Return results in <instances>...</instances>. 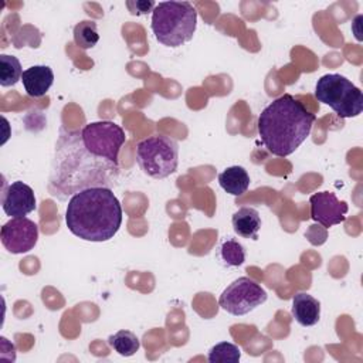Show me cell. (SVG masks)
Instances as JSON below:
<instances>
[{
  "instance_id": "6da1fadb",
  "label": "cell",
  "mask_w": 363,
  "mask_h": 363,
  "mask_svg": "<svg viewBox=\"0 0 363 363\" xmlns=\"http://www.w3.org/2000/svg\"><path fill=\"white\" fill-rule=\"evenodd\" d=\"M119 176V164L92 155L84 145L81 130L60 129L48 177L50 193L65 200L91 189L112 187Z\"/></svg>"
},
{
  "instance_id": "7a4b0ae2",
  "label": "cell",
  "mask_w": 363,
  "mask_h": 363,
  "mask_svg": "<svg viewBox=\"0 0 363 363\" xmlns=\"http://www.w3.org/2000/svg\"><path fill=\"white\" fill-rule=\"evenodd\" d=\"M65 223L81 240L108 241L122 224V206L109 187L85 189L69 199Z\"/></svg>"
},
{
  "instance_id": "3957f363",
  "label": "cell",
  "mask_w": 363,
  "mask_h": 363,
  "mask_svg": "<svg viewBox=\"0 0 363 363\" xmlns=\"http://www.w3.org/2000/svg\"><path fill=\"white\" fill-rule=\"evenodd\" d=\"M316 116L289 94L274 99L258 116V135L275 156H289L309 136Z\"/></svg>"
},
{
  "instance_id": "277c9868",
  "label": "cell",
  "mask_w": 363,
  "mask_h": 363,
  "mask_svg": "<svg viewBox=\"0 0 363 363\" xmlns=\"http://www.w3.org/2000/svg\"><path fill=\"white\" fill-rule=\"evenodd\" d=\"M150 27L160 44L177 48L193 38L197 11L189 1H162L152 11Z\"/></svg>"
},
{
  "instance_id": "5b68a950",
  "label": "cell",
  "mask_w": 363,
  "mask_h": 363,
  "mask_svg": "<svg viewBox=\"0 0 363 363\" xmlns=\"http://www.w3.org/2000/svg\"><path fill=\"white\" fill-rule=\"evenodd\" d=\"M315 98L340 118H354L363 111V92L340 74L322 75L315 86Z\"/></svg>"
},
{
  "instance_id": "8992f818",
  "label": "cell",
  "mask_w": 363,
  "mask_h": 363,
  "mask_svg": "<svg viewBox=\"0 0 363 363\" xmlns=\"http://www.w3.org/2000/svg\"><path fill=\"white\" fill-rule=\"evenodd\" d=\"M136 162L140 170L153 179H164L173 174L179 164V146L174 139L164 135H153L140 140L136 146Z\"/></svg>"
},
{
  "instance_id": "52a82bcc",
  "label": "cell",
  "mask_w": 363,
  "mask_h": 363,
  "mask_svg": "<svg viewBox=\"0 0 363 363\" xmlns=\"http://www.w3.org/2000/svg\"><path fill=\"white\" fill-rule=\"evenodd\" d=\"M81 138L92 155L119 164V150L126 140L125 130L119 125L111 121L86 123L81 129Z\"/></svg>"
},
{
  "instance_id": "ba28073f",
  "label": "cell",
  "mask_w": 363,
  "mask_h": 363,
  "mask_svg": "<svg viewBox=\"0 0 363 363\" xmlns=\"http://www.w3.org/2000/svg\"><path fill=\"white\" fill-rule=\"evenodd\" d=\"M267 298V291L258 282L248 277H240L223 291L218 305L234 316H242L261 306Z\"/></svg>"
},
{
  "instance_id": "9c48e42d",
  "label": "cell",
  "mask_w": 363,
  "mask_h": 363,
  "mask_svg": "<svg viewBox=\"0 0 363 363\" xmlns=\"http://www.w3.org/2000/svg\"><path fill=\"white\" fill-rule=\"evenodd\" d=\"M0 238L9 252L24 254L35 247L38 240V227L27 217L11 218L3 224Z\"/></svg>"
},
{
  "instance_id": "30bf717a",
  "label": "cell",
  "mask_w": 363,
  "mask_h": 363,
  "mask_svg": "<svg viewBox=\"0 0 363 363\" xmlns=\"http://www.w3.org/2000/svg\"><path fill=\"white\" fill-rule=\"evenodd\" d=\"M311 217L316 223L329 228L346 220L347 204L340 201L332 191H319L311 196Z\"/></svg>"
},
{
  "instance_id": "8fae6325",
  "label": "cell",
  "mask_w": 363,
  "mask_h": 363,
  "mask_svg": "<svg viewBox=\"0 0 363 363\" xmlns=\"http://www.w3.org/2000/svg\"><path fill=\"white\" fill-rule=\"evenodd\" d=\"M1 206L7 216L13 218L26 217L31 211L37 208V201L33 189L17 180L7 186V189L3 191L1 197Z\"/></svg>"
},
{
  "instance_id": "7c38bea8",
  "label": "cell",
  "mask_w": 363,
  "mask_h": 363,
  "mask_svg": "<svg viewBox=\"0 0 363 363\" xmlns=\"http://www.w3.org/2000/svg\"><path fill=\"white\" fill-rule=\"evenodd\" d=\"M27 95L33 98L44 96L54 82V72L47 65H33L21 77Z\"/></svg>"
},
{
  "instance_id": "4fadbf2b",
  "label": "cell",
  "mask_w": 363,
  "mask_h": 363,
  "mask_svg": "<svg viewBox=\"0 0 363 363\" xmlns=\"http://www.w3.org/2000/svg\"><path fill=\"white\" fill-rule=\"evenodd\" d=\"M291 312L302 326H313L320 319V302L306 292H298L292 298Z\"/></svg>"
},
{
  "instance_id": "5bb4252c",
  "label": "cell",
  "mask_w": 363,
  "mask_h": 363,
  "mask_svg": "<svg viewBox=\"0 0 363 363\" xmlns=\"http://www.w3.org/2000/svg\"><path fill=\"white\" fill-rule=\"evenodd\" d=\"M233 230L235 234L244 238L257 240L261 228L259 213L252 207H241L231 217Z\"/></svg>"
},
{
  "instance_id": "9a60e30c",
  "label": "cell",
  "mask_w": 363,
  "mask_h": 363,
  "mask_svg": "<svg viewBox=\"0 0 363 363\" xmlns=\"http://www.w3.org/2000/svg\"><path fill=\"white\" fill-rule=\"evenodd\" d=\"M218 184L231 196H241L250 187V176L242 166H230L218 174Z\"/></svg>"
},
{
  "instance_id": "2e32d148",
  "label": "cell",
  "mask_w": 363,
  "mask_h": 363,
  "mask_svg": "<svg viewBox=\"0 0 363 363\" xmlns=\"http://www.w3.org/2000/svg\"><path fill=\"white\" fill-rule=\"evenodd\" d=\"M108 345L118 354H121L123 357H129V356H133L139 350L140 340L133 332L122 329L108 337Z\"/></svg>"
},
{
  "instance_id": "e0dca14e",
  "label": "cell",
  "mask_w": 363,
  "mask_h": 363,
  "mask_svg": "<svg viewBox=\"0 0 363 363\" xmlns=\"http://www.w3.org/2000/svg\"><path fill=\"white\" fill-rule=\"evenodd\" d=\"M23 68L17 57L1 54L0 55V85L13 86L23 77Z\"/></svg>"
},
{
  "instance_id": "ac0fdd59",
  "label": "cell",
  "mask_w": 363,
  "mask_h": 363,
  "mask_svg": "<svg viewBox=\"0 0 363 363\" xmlns=\"http://www.w3.org/2000/svg\"><path fill=\"white\" fill-rule=\"evenodd\" d=\"M98 41H99V34H98L95 21L84 20L74 27V43L81 50L94 48Z\"/></svg>"
},
{
  "instance_id": "d6986e66",
  "label": "cell",
  "mask_w": 363,
  "mask_h": 363,
  "mask_svg": "<svg viewBox=\"0 0 363 363\" xmlns=\"http://www.w3.org/2000/svg\"><path fill=\"white\" fill-rule=\"evenodd\" d=\"M207 359L210 363H238L241 359V350L234 343L220 342L208 350Z\"/></svg>"
},
{
  "instance_id": "ffe728a7",
  "label": "cell",
  "mask_w": 363,
  "mask_h": 363,
  "mask_svg": "<svg viewBox=\"0 0 363 363\" xmlns=\"http://www.w3.org/2000/svg\"><path fill=\"white\" fill-rule=\"evenodd\" d=\"M218 250L220 259L227 267H240L245 261V250L237 240H225Z\"/></svg>"
},
{
  "instance_id": "44dd1931",
  "label": "cell",
  "mask_w": 363,
  "mask_h": 363,
  "mask_svg": "<svg viewBox=\"0 0 363 363\" xmlns=\"http://www.w3.org/2000/svg\"><path fill=\"white\" fill-rule=\"evenodd\" d=\"M126 7L130 11V14L142 16V14H147V13L153 11L156 4L152 0H129V1H126Z\"/></svg>"
}]
</instances>
